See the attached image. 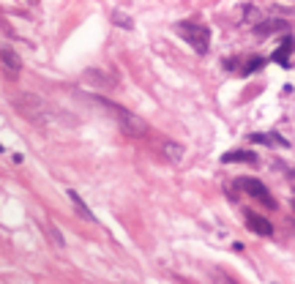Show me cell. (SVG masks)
Here are the masks:
<instances>
[{
  "label": "cell",
  "instance_id": "cell-4",
  "mask_svg": "<svg viewBox=\"0 0 295 284\" xmlns=\"http://www.w3.org/2000/svg\"><path fill=\"white\" fill-rule=\"evenodd\" d=\"M235 186H238V189H244L246 194L252 197V200H257V202H260V205L271 208V211L276 208V200L271 197V191L265 189V183H260L257 178H238V183H235Z\"/></svg>",
  "mask_w": 295,
  "mask_h": 284
},
{
  "label": "cell",
  "instance_id": "cell-6",
  "mask_svg": "<svg viewBox=\"0 0 295 284\" xmlns=\"http://www.w3.org/2000/svg\"><path fill=\"white\" fill-rule=\"evenodd\" d=\"M293 49H295V38L293 36H285V38H282V47L271 55V60L279 63L282 68H290V52Z\"/></svg>",
  "mask_w": 295,
  "mask_h": 284
},
{
  "label": "cell",
  "instance_id": "cell-7",
  "mask_svg": "<svg viewBox=\"0 0 295 284\" xmlns=\"http://www.w3.org/2000/svg\"><path fill=\"white\" fill-rule=\"evenodd\" d=\"M3 71L8 74L11 79L19 77V71H22V60L16 57V52L11 47H3Z\"/></svg>",
  "mask_w": 295,
  "mask_h": 284
},
{
  "label": "cell",
  "instance_id": "cell-1",
  "mask_svg": "<svg viewBox=\"0 0 295 284\" xmlns=\"http://www.w3.org/2000/svg\"><path fill=\"white\" fill-rule=\"evenodd\" d=\"M93 101L98 104V107H104L107 109V115H112L115 120L120 123V129L126 131V134H134V137H140V134H145L148 131V123L142 118H137V115H131L129 109H123L120 104H112V101H107L104 96H96Z\"/></svg>",
  "mask_w": 295,
  "mask_h": 284
},
{
  "label": "cell",
  "instance_id": "cell-11",
  "mask_svg": "<svg viewBox=\"0 0 295 284\" xmlns=\"http://www.w3.org/2000/svg\"><path fill=\"white\" fill-rule=\"evenodd\" d=\"M276 30H287V22H282V19H265L263 25L254 27V33H257V36H268V33H276Z\"/></svg>",
  "mask_w": 295,
  "mask_h": 284
},
{
  "label": "cell",
  "instance_id": "cell-14",
  "mask_svg": "<svg viewBox=\"0 0 295 284\" xmlns=\"http://www.w3.org/2000/svg\"><path fill=\"white\" fill-rule=\"evenodd\" d=\"M211 279H213V284H235V279L227 276L224 271H211Z\"/></svg>",
  "mask_w": 295,
  "mask_h": 284
},
{
  "label": "cell",
  "instance_id": "cell-3",
  "mask_svg": "<svg viewBox=\"0 0 295 284\" xmlns=\"http://www.w3.org/2000/svg\"><path fill=\"white\" fill-rule=\"evenodd\" d=\"M178 36L186 38V44H192V49L197 55H205L208 49H211V30H208V25H200V22H178L175 25Z\"/></svg>",
  "mask_w": 295,
  "mask_h": 284
},
{
  "label": "cell",
  "instance_id": "cell-12",
  "mask_svg": "<svg viewBox=\"0 0 295 284\" xmlns=\"http://www.w3.org/2000/svg\"><path fill=\"white\" fill-rule=\"evenodd\" d=\"M164 153L170 161H175V164H181L183 161V145H175V142H164Z\"/></svg>",
  "mask_w": 295,
  "mask_h": 284
},
{
  "label": "cell",
  "instance_id": "cell-8",
  "mask_svg": "<svg viewBox=\"0 0 295 284\" xmlns=\"http://www.w3.org/2000/svg\"><path fill=\"white\" fill-rule=\"evenodd\" d=\"M222 161L224 164H257V156L254 153H249V150H230V153H224L222 156Z\"/></svg>",
  "mask_w": 295,
  "mask_h": 284
},
{
  "label": "cell",
  "instance_id": "cell-10",
  "mask_svg": "<svg viewBox=\"0 0 295 284\" xmlns=\"http://www.w3.org/2000/svg\"><path fill=\"white\" fill-rule=\"evenodd\" d=\"M249 140L252 142H260V145H271V148H287V140L285 137H279V134H274V131H271V134H252L249 137Z\"/></svg>",
  "mask_w": 295,
  "mask_h": 284
},
{
  "label": "cell",
  "instance_id": "cell-15",
  "mask_svg": "<svg viewBox=\"0 0 295 284\" xmlns=\"http://www.w3.org/2000/svg\"><path fill=\"white\" fill-rule=\"evenodd\" d=\"M49 235L55 238V246H63V238H60V233H57L55 227H49Z\"/></svg>",
  "mask_w": 295,
  "mask_h": 284
},
{
  "label": "cell",
  "instance_id": "cell-9",
  "mask_svg": "<svg viewBox=\"0 0 295 284\" xmlns=\"http://www.w3.org/2000/svg\"><path fill=\"white\" fill-rule=\"evenodd\" d=\"M68 200H71V205H74V208H77V211H79V216H82L85 222H96L93 211H90V208L85 205V202H82V197H79V194H77V191H74V189L68 191Z\"/></svg>",
  "mask_w": 295,
  "mask_h": 284
},
{
  "label": "cell",
  "instance_id": "cell-5",
  "mask_svg": "<svg viewBox=\"0 0 295 284\" xmlns=\"http://www.w3.org/2000/svg\"><path fill=\"white\" fill-rule=\"evenodd\" d=\"M246 227L252 230V233L263 235V238H271V235H274V224H271V219L260 216V213H252V211L246 213Z\"/></svg>",
  "mask_w": 295,
  "mask_h": 284
},
{
  "label": "cell",
  "instance_id": "cell-2",
  "mask_svg": "<svg viewBox=\"0 0 295 284\" xmlns=\"http://www.w3.org/2000/svg\"><path fill=\"white\" fill-rule=\"evenodd\" d=\"M14 107H16V112H19L22 118L36 120V123H49L52 109H55V107H49L47 101H41L38 96H30V93L16 96V98H14Z\"/></svg>",
  "mask_w": 295,
  "mask_h": 284
},
{
  "label": "cell",
  "instance_id": "cell-13",
  "mask_svg": "<svg viewBox=\"0 0 295 284\" xmlns=\"http://www.w3.org/2000/svg\"><path fill=\"white\" fill-rule=\"evenodd\" d=\"M263 66H265V57H252V60H246L244 74H254V71H260Z\"/></svg>",
  "mask_w": 295,
  "mask_h": 284
}]
</instances>
